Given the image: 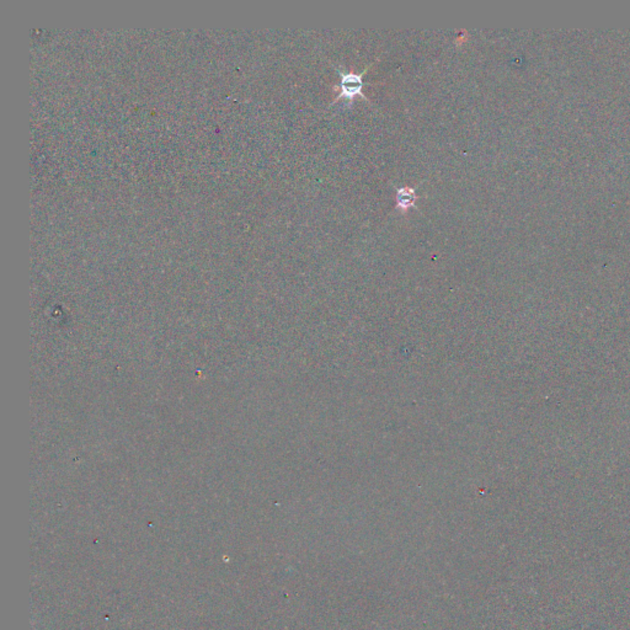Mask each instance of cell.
Here are the masks:
<instances>
[{
	"label": "cell",
	"mask_w": 630,
	"mask_h": 630,
	"mask_svg": "<svg viewBox=\"0 0 630 630\" xmlns=\"http://www.w3.org/2000/svg\"><path fill=\"white\" fill-rule=\"evenodd\" d=\"M372 64H369L362 73H353V71H343L340 68H336V71L340 74V83L338 85L334 86V90H338V94L336 99L333 101L335 104L340 99H348L350 102L355 100L356 96H361L366 101H369L366 95L362 93L363 88V76L366 74V71H369Z\"/></svg>",
	"instance_id": "cell-1"
},
{
	"label": "cell",
	"mask_w": 630,
	"mask_h": 630,
	"mask_svg": "<svg viewBox=\"0 0 630 630\" xmlns=\"http://www.w3.org/2000/svg\"><path fill=\"white\" fill-rule=\"evenodd\" d=\"M397 196H395V206L400 212H408L410 208H415L418 201V190L416 187H395Z\"/></svg>",
	"instance_id": "cell-2"
}]
</instances>
